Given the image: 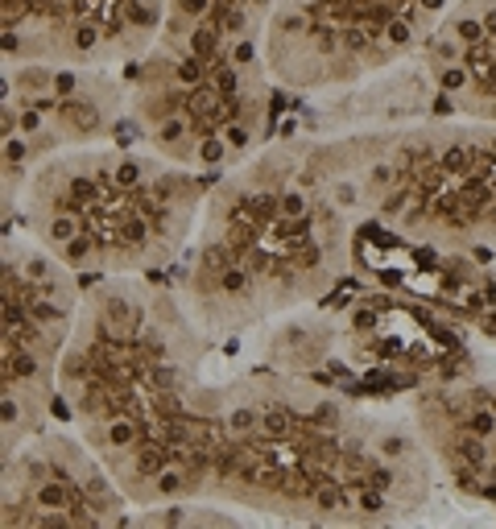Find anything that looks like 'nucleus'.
Returning <instances> with one entry per match:
<instances>
[{"mask_svg": "<svg viewBox=\"0 0 496 529\" xmlns=\"http://www.w3.org/2000/svg\"><path fill=\"white\" fill-rule=\"evenodd\" d=\"M50 236L58 240V244H66L75 236V219H54V228H50Z\"/></svg>", "mask_w": 496, "mask_h": 529, "instance_id": "f257e3e1", "label": "nucleus"}, {"mask_svg": "<svg viewBox=\"0 0 496 529\" xmlns=\"http://www.w3.org/2000/svg\"><path fill=\"white\" fill-rule=\"evenodd\" d=\"M281 211H285V215H302V211H306V203H302V194H285V203H281Z\"/></svg>", "mask_w": 496, "mask_h": 529, "instance_id": "f03ea898", "label": "nucleus"}, {"mask_svg": "<svg viewBox=\"0 0 496 529\" xmlns=\"http://www.w3.org/2000/svg\"><path fill=\"white\" fill-rule=\"evenodd\" d=\"M492 426H496L492 414H476V418H471V430H476V434H492Z\"/></svg>", "mask_w": 496, "mask_h": 529, "instance_id": "7ed1b4c3", "label": "nucleus"}, {"mask_svg": "<svg viewBox=\"0 0 496 529\" xmlns=\"http://www.w3.org/2000/svg\"><path fill=\"white\" fill-rule=\"evenodd\" d=\"M224 157V145L219 141H203V161H219Z\"/></svg>", "mask_w": 496, "mask_h": 529, "instance_id": "20e7f679", "label": "nucleus"}, {"mask_svg": "<svg viewBox=\"0 0 496 529\" xmlns=\"http://www.w3.org/2000/svg\"><path fill=\"white\" fill-rule=\"evenodd\" d=\"M178 79H182V83H194V79H199V62H182L178 66Z\"/></svg>", "mask_w": 496, "mask_h": 529, "instance_id": "39448f33", "label": "nucleus"}, {"mask_svg": "<svg viewBox=\"0 0 496 529\" xmlns=\"http://www.w3.org/2000/svg\"><path fill=\"white\" fill-rule=\"evenodd\" d=\"M459 38H463V42H476V38H480V25H476V21H463V25H459Z\"/></svg>", "mask_w": 496, "mask_h": 529, "instance_id": "423d86ee", "label": "nucleus"}, {"mask_svg": "<svg viewBox=\"0 0 496 529\" xmlns=\"http://www.w3.org/2000/svg\"><path fill=\"white\" fill-rule=\"evenodd\" d=\"M389 38H393V42H406V38H409V25H401V21H393V29H389Z\"/></svg>", "mask_w": 496, "mask_h": 529, "instance_id": "0eeeda50", "label": "nucleus"}, {"mask_svg": "<svg viewBox=\"0 0 496 529\" xmlns=\"http://www.w3.org/2000/svg\"><path fill=\"white\" fill-rule=\"evenodd\" d=\"M232 426H236V430H244V426H252V414H248V409H240V414H232Z\"/></svg>", "mask_w": 496, "mask_h": 529, "instance_id": "6e6552de", "label": "nucleus"}, {"mask_svg": "<svg viewBox=\"0 0 496 529\" xmlns=\"http://www.w3.org/2000/svg\"><path fill=\"white\" fill-rule=\"evenodd\" d=\"M447 166H451V170H463V149H451V153H447Z\"/></svg>", "mask_w": 496, "mask_h": 529, "instance_id": "1a4fd4ad", "label": "nucleus"}, {"mask_svg": "<svg viewBox=\"0 0 496 529\" xmlns=\"http://www.w3.org/2000/svg\"><path fill=\"white\" fill-rule=\"evenodd\" d=\"M178 488H182L178 476H161V492H178Z\"/></svg>", "mask_w": 496, "mask_h": 529, "instance_id": "9d476101", "label": "nucleus"}, {"mask_svg": "<svg viewBox=\"0 0 496 529\" xmlns=\"http://www.w3.org/2000/svg\"><path fill=\"white\" fill-rule=\"evenodd\" d=\"M42 500H45V504H62V488H45Z\"/></svg>", "mask_w": 496, "mask_h": 529, "instance_id": "9b49d317", "label": "nucleus"}, {"mask_svg": "<svg viewBox=\"0 0 496 529\" xmlns=\"http://www.w3.org/2000/svg\"><path fill=\"white\" fill-rule=\"evenodd\" d=\"M112 438H116V442H129V426H124V422H116V426H112Z\"/></svg>", "mask_w": 496, "mask_h": 529, "instance_id": "f8f14e48", "label": "nucleus"}, {"mask_svg": "<svg viewBox=\"0 0 496 529\" xmlns=\"http://www.w3.org/2000/svg\"><path fill=\"white\" fill-rule=\"evenodd\" d=\"M224 286H227V289H240V286H244V273H227Z\"/></svg>", "mask_w": 496, "mask_h": 529, "instance_id": "ddd939ff", "label": "nucleus"}, {"mask_svg": "<svg viewBox=\"0 0 496 529\" xmlns=\"http://www.w3.org/2000/svg\"><path fill=\"white\" fill-rule=\"evenodd\" d=\"M17 372L29 376V372H33V360H29V356H17Z\"/></svg>", "mask_w": 496, "mask_h": 529, "instance_id": "4468645a", "label": "nucleus"}, {"mask_svg": "<svg viewBox=\"0 0 496 529\" xmlns=\"http://www.w3.org/2000/svg\"><path fill=\"white\" fill-rule=\"evenodd\" d=\"M186 8L190 13H203V0H186Z\"/></svg>", "mask_w": 496, "mask_h": 529, "instance_id": "2eb2a0df", "label": "nucleus"}]
</instances>
